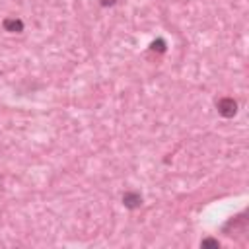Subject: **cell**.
I'll return each instance as SVG.
<instances>
[{"label": "cell", "instance_id": "cell-1", "mask_svg": "<svg viewBox=\"0 0 249 249\" xmlns=\"http://www.w3.org/2000/svg\"><path fill=\"white\" fill-rule=\"evenodd\" d=\"M247 226H249L247 212H239V214L231 216V218L222 226V233H224V235H228V237L245 235V233H247Z\"/></svg>", "mask_w": 249, "mask_h": 249}, {"label": "cell", "instance_id": "cell-2", "mask_svg": "<svg viewBox=\"0 0 249 249\" xmlns=\"http://www.w3.org/2000/svg\"><path fill=\"white\" fill-rule=\"evenodd\" d=\"M216 109H218V113H220L222 117H226V119H231V117L237 113V101H235L233 97H228V95H224V97L216 99Z\"/></svg>", "mask_w": 249, "mask_h": 249}, {"label": "cell", "instance_id": "cell-3", "mask_svg": "<svg viewBox=\"0 0 249 249\" xmlns=\"http://www.w3.org/2000/svg\"><path fill=\"white\" fill-rule=\"evenodd\" d=\"M142 195L138 193V191H126L124 195H123V204L128 208V210H136V208H140L142 206Z\"/></svg>", "mask_w": 249, "mask_h": 249}, {"label": "cell", "instance_id": "cell-4", "mask_svg": "<svg viewBox=\"0 0 249 249\" xmlns=\"http://www.w3.org/2000/svg\"><path fill=\"white\" fill-rule=\"evenodd\" d=\"M2 27L6 31H10V33H21L23 31V21L18 19V18H6L2 21Z\"/></svg>", "mask_w": 249, "mask_h": 249}, {"label": "cell", "instance_id": "cell-5", "mask_svg": "<svg viewBox=\"0 0 249 249\" xmlns=\"http://www.w3.org/2000/svg\"><path fill=\"white\" fill-rule=\"evenodd\" d=\"M200 247H214V249H218L220 247V241L216 237H204L200 241Z\"/></svg>", "mask_w": 249, "mask_h": 249}, {"label": "cell", "instance_id": "cell-6", "mask_svg": "<svg viewBox=\"0 0 249 249\" xmlns=\"http://www.w3.org/2000/svg\"><path fill=\"white\" fill-rule=\"evenodd\" d=\"M150 49H152V51L158 49L160 53H165V41H163V39H158V41H154V43L150 45Z\"/></svg>", "mask_w": 249, "mask_h": 249}, {"label": "cell", "instance_id": "cell-7", "mask_svg": "<svg viewBox=\"0 0 249 249\" xmlns=\"http://www.w3.org/2000/svg\"><path fill=\"white\" fill-rule=\"evenodd\" d=\"M119 0H99V4L103 6V8H109V6H115Z\"/></svg>", "mask_w": 249, "mask_h": 249}]
</instances>
